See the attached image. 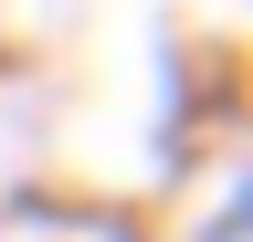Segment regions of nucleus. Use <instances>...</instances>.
Wrapping results in <instances>:
<instances>
[{"label":"nucleus","mask_w":253,"mask_h":242,"mask_svg":"<svg viewBox=\"0 0 253 242\" xmlns=\"http://www.w3.org/2000/svg\"><path fill=\"white\" fill-rule=\"evenodd\" d=\"M201 242H243V200H221V210H211V232H201Z\"/></svg>","instance_id":"f257e3e1"}]
</instances>
